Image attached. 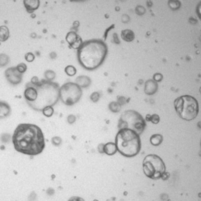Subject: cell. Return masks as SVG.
I'll return each instance as SVG.
<instances>
[{"label": "cell", "instance_id": "2", "mask_svg": "<svg viewBox=\"0 0 201 201\" xmlns=\"http://www.w3.org/2000/svg\"><path fill=\"white\" fill-rule=\"evenodd\" d=\"M107 54L106 44L101 40L94 39L83 43L77 50V59L83 68L93 71L103 63Z\"/></svg>", "mask_w": 201, "mask_h": 201}, {"label": "cell", "instance_id": "12", "mask_svg": "<svg viewBox=\"0 0 201 201\" xmlns=\"http://www.w3.org/2000/svg\"><path fill=\"white\" fill-rule=\"evenodd\" d=\"M158 84L153 80H148L145 83V93L148 95H152L157 91Z\"/></svg>", "mask_w": 201, "mask_h": 201}, {"label": "cell", "instance_id": "1", "mask_svg": "<svg viewBox=\"0 0 201 201\" xmlns=\"http://www.w3.org/2000/svg\"><path fill=\"white\" fill-rule=\"evenodd\" d=\"M12 143L19 152L36 156L45 148V138L39 126L33 124H20L14 131Z\"/></svg>", "mask_w": 201, "mask_h": 201}, {"label": "cell", "instance_id": "30", "mask_svg": "<svg viewBox=\"0 0 201 201\" xmlns=\"http://www.w3.org/2000/svg\"><path fill=\"white\" fill-rule=\"evenodd\" d=\"M25 58L28 62H32L35 59V56L32 53H28V54H26Z\"/></svg>", "mask_w": 201, "mask_h": 201}, {"label": "cell", "instance_id": "13", "mask_svg": "<svg viewBox=\"0 0 201 201\" xmlns=\"http://www.w3.org/2000/svg\"><path fill=\"white\" fill-rule=\"evenodd\" d=\"M24 6L29 13H32L40 6L39 0H24Z\"/></svg>", "mask_w": 201, "mask_h": 201}, {"label": "cell", "instance_id": "3", "mask_svg": "<svg viewBox=\"0 0 201 201\" xmlns=\"http://www.w3.org/2000/svg\"><path fill=\"white\" fill-rule=\"evenodd\" d=\"M33 84V83H32ZM38 92V96L34 102L28 105L36 111H43L47 107L53 106L58 101L60 98V88L56 83L45 81L34 84Z\"/></svg>", "mask_w": 201, "mask_h": 201}, {"label": "cell", "instance_id": "11", "mask_svg": "<svg viewBox=\"0 0 201 201\" xmlns=\"http://www.w3.org/2000/svg\"><path fill=\"white\" fill-rule=\"evenodd\" d=\"M66 40L72 48L79 49L82 45V39L75 32H69L67 34Z\"/></svg>", "mask_w": 201, "mask_h": 201}, {"label": "cell", "instance_id": "22", "mask_svg": "<svg viewBox=\"0 0 201 201\" xmlns=\"http://www.w3.org/2000/svg\"><path fill=\"white\" fill-rule=\"evenodd\" d=\"M43 113H44V115L47 116V117H50V116H52L53 114H54V108H52V106L47 107V108L43 110Z\"/></svg>", "mask_w": 201, "mask_h": 201}, {"label": "cell", "instance_id": "20", "mask_svg": "<svg viewBox=\"0 0 201 201\" xmlns=\"http://www.w3.org/2000/svg\"><path fill=\"white\" fill-rule=\"evenodd\" d=\"M109 108L113 112H119L120 111V105L118 102H111L109 105Z\"/></svg>", "mask_w": 201, "mask_h": 201}, {"label": "cell", "instance_id": "23", "mask_svg": "<svg viewBox=\"0 0 201 201\" xmlns=\"http://www.w3.org/2000/svg\"><path fill=\"white\" fill-rule=\"evenodd\" d=\"M169 6L172 9L175 10V9H178L181 6V3L179 1H169Z\"/></svg>", "mask_w": 201, "mask_h": 201}, {"label": "cell", "instance_id": "10", "mask_svg": "<svg viewBox=\"0 0 201 201\" xmlns=\"http://www.w3.org/2000/svg\"><path fill=\"white\" fill-rule=\"evenodd\" d=\"M24 96L27 103L34 102L38 96V92L36 88V86L31 82L28 83L26 85V90L24 91Z\"/></svg>", "mask_w": 201, "mask_h": 201}, {"label": "cell", "instance_id": "17", "mask_svg": "<svg viewBox=\"0 0 201 201\" xmlns=\"http://www.w3.org/2000/svg\"><path fill=\"white\" fill-rule=\"evenodd\" d=\"M163 141V137L160 134H155L150 138V143L152 146H159Z\"/></svg>", "mask_w": 201, "mask_h": 201}, {"label": "cell", "instance_id": "29", "mask_svg": "<svg viewBox=\"0 0 201 201\" xmlns=\"http://www.w3.org/2000/svg\"><path fill=\"white\" fill-rule=\"evenodd\" d=\"M135 12H136V13L138 14V15L142 16L145 13L146 10H145V9L143 7V6H137L136 9H135Z\"/></svg>", "mask_w": 201, "mask_h": 201}, {"label": "cell", "instance_id": "7", "mask_svg": "<svg viewBox=\"0 0 201 201\" xmlns=\"http://www.w3.org/2000/svg\"><path fill=\"white\" fill-rule=\"evenodd\" d=\"M145 175L152 180H159L166 172V166L159 156L150 154L146 156L143 162Z\"/></svg>", "mask_w": 201, "mask_h": 201}, {"label": "cell", "instance_id": "19", "mask_svg": "<svg viewBox=\"0 0 201 201\" xmlns=\"http://www.w3.org/2000/svg\"><path fill=\"white\" fill-rule=\"evenodd\" d=\"M9 112H10V108L9 105L5 102L1 101V119L6 117Z\"/></svg>", "mask_w": 201, "mask_h": 201}, {"label": "cell", "instance_id": "26", "mask_svg": "<svg viewBox=\"0 0 201 201\" xmlns=\"http://www.w3.org/2000/svg\"><path fill=\"white\" fill-rule=\"evenodd\" d=\"M160 121V118L158 115L154 114L151 116V122H152L153 124H158Z\"/></svg>", "mask_w": 201, "mask_h": 201}, {"label": "cell", "instance_id": "25", "mask_svg": "<svg viewBox=\"0 0 201 201\" xmlns=\"http://www.w3.org/2000/svg\"><path fill=\"white\" fill-rule=\"evenodd\" d=\"M16 68H17V70H18V71H20V73H21V74H23V73H24L25 71H26L27 68H26V65L25 63H21L16 67Z\"/></svg>", "mask_w": 201, "mask_h": 201}, {"label": "cell", "instance_id": "28", "mask_svg": "<svg viewBox=\"0 0 201 201\" xmlns=\"http://www.w3.org/2000/svg\"><path fill=\"white\" fill-rule=\"evenodd\" d=\"M162 78H163V76L162 74H159V73H156L153 76V81H155L156 82H160L162 80Z\"/></svg>", "mask_w": 201, "mask_h": 201}, {"label": "cell", "instance_id": "16", "mask_svg": "<svg viewBox=\"0 0 201 201\" xmlns=\"http://www.w3.org/2000/svg\"><path fill=\"white\" fill-rule=\"evenodd\" d=\"M76 84L80 87H87L90 85L91 79L87 76H80L76 79Z\"/></svg>", "mask_w": 201, "mask_h": 201}, {"label": "cell", "instance_id": "14", "mask_svg": "<svg viewBox=\"0 0 201 201\" xmlns=\"http://www.w3.org/2000/svg\"><path fill=\"white\" fill-rule=\"evenodd\" d=\"M118 149L115 143H108L104 146V152L106 153L108 156H113L117 152Z\"/></svg>", "mask_w": 201, "mask_h": 201}, {"label": "cell", "instance_id": "15", "mask_svg": "<svg viewBox=\"0 0 201 201\" xmlns=\"http://www.w3.org/2000/svg\"><path fill=\"white\" fill-rule=\"evenodd\" d=\"M121 36L126 42H132L135 39V33L131 30H124L122 31Z\"/></svg>", "mask_w": 201, "mask_h": 201}, {"label": "cell", "instance_id": "24", "mask_svg": "<svg viewBox=\"0 0 201 201\" xmlns=\"http://www.w3.org/2000/svg\"><path fill=\"white\" fill-rule=\"evenodd\" d=\"M45 76L48 81H51L55 77V73L52 71H47L45 72Z\"/></svg>", "mask_w": 201, "mask_h": 201}, {"label": "cell", "instance_id": "21", "mask_svg": "<svg viewBox=\"0 0 201 201\" xmlns=\"http://www.w3.org/2000/svg\"><path fill=\"white\" fill-rule=\"evenodd\" d=\"M65 72L69 76H74L77 73V70L73 66H68L65 68Z\"/></svg>", "mask_w": 201, "mask_h": 201}, {"label": "cell", "instance_id": "4", "mask_svg": "<svg viewBox=\"0 0 201 201\" xmlns=\"http://www.w3.org/2000/svg\"><path fill=\"white\" fill-rule=\"evenodd\" d=\"M140 135L129 129H119L115 138L118 151L125 157H134L141 150Z\"/></svg>", "mask_w": 201, "mask_h": 201}, {"label": "cell", "instance_id": "6", "mask_svg": "<svg viewBox=\"0 0 201 201\" xmlns=\"http://www.w3.org/2000/svg\"><path fill=\"white\" fill-rule=\"evenodd\" d=\"M146 121L143 116L133 110L124 111L119 122V129H129L141 135L146 128Z\"/></svg>", "mask_w": 201, "mask_h": 201}, {"label": "cell", "instance_id": "8", "mask_svg": "<svg viewBox=\"0 0 201 201\" xmlns=\"http://www.w3.org/2000/svg\"><path fill=\"white\" fill-rule=\"evenodd\" d=\"M82 96V90L76 83L68 82L60 88V98L67 105H73Z\"/></svg>", "mask_w": 201, "mask_h": 201}, {"label": "cell", "instance_id": "32", "mask_svg": "<svg viewBox=\"0 0 201 201\" xmlns=\"http://www.w3.org/2000/svg\"><path fill=\"white\" fill-rule=\"evenodd\" d=\"M169 177H170V173H167L165 172V173L162 174V177H161V178H162L163 180H166Z\"/></svg>", "mask_w": 201, "mask_h": 201}, {"label": "cell", "instance_id": "5", "mask_svg": "<svg viewBox=\"0 0 201 201\" xmlns=\"http://www.w3.org/2000/svg\"><path fill=\"white\" fill-rule=\"evenodd\" d=\"M174 107L178 115L183 120L191 121L198 115V101L190 95L179 97L175 100Z\"/></svg>", "mask_w": 201, "mask_h": 201}, {"label": "cell", "instance_id": "27", "mask_svg": "<svg viewBox=\"0 0 201 201\" xmlns=\"http://www.w3.org/2000/svg\"><path fill=\"white\" fill-rule=\"evenodd\" d=\"M100 98V95L98 92H94L91 95V99L93 102H97Z\"/></svg>", "mask_w": 201, "mask_h": 201}, {"label": "cell", "instance_id": "33", "mask_svg": "<svg viewBox=\"0 0 201 201\" xmlns=\"http://www.w3.org/2000/svg\"><path fill=\"white\" fill-rule=\"evenodd\" d=\"M104 146H105V145L104 144L99 145V146H98V151H99V152L100 153L104 152Z\"/></svg>", "mask_w": 201, "mask_h": 201}, {"label": "cell", "instance_id": "34", "mask_svg": "<svg viewBox=\"0 0 201 201\" xmlns=\"http://www.w3.org/2000/svg\"><path fill=\"white\" fill-rule=\"evenodd\" d=\"M151 115L148 114L146 115V121H147V122H151Z\"/></svg>", "mask_w": 201, "mask_h": 201}, {"label": "cell", "instance_id": "9", "mask_svg": "<svg viewBox=\"0 0 201 201\" xmlns=\"http://www.w3.org/2000/svg\"><path fill=\"white\" fill-rule=\"evenodd\" d=\"M6 77L12 84H18L22 81V74L16 68H10L6 71Z\"/></svg>", "mask_w": 201, "mask_h": 201}, {"label": "cell", "instance_id": "31", "mask_svg": "<svg viewBox=\"0 0 201 201\" xmlns=\"http://www.w3.org/2000/svg\"><path fill=\"white\" fill-rule=\"evenodd\" d=\"M68 122H69V123H71V124H72V123H74V122H75L76 117L74 115H71L68 116Z\"/></svg>", "mask_w": 201, "mask_h": 201}, {"label": "cell", "instance_id": "18", "mask_svg": "<svg viewBox=\"0 0 201 201\" xmlns=\"http://www.w3.org/2000/svg\"><path fill=\"white\" fill-rule=\"evenodd\" d=\"M0 30H1V36H0V40H1L2 42H4V41H6L9 36V29H8L6 26H1V28H0Z\"/></svg>", "mask_w": 201, "mask_h": 201}]
</instances>
